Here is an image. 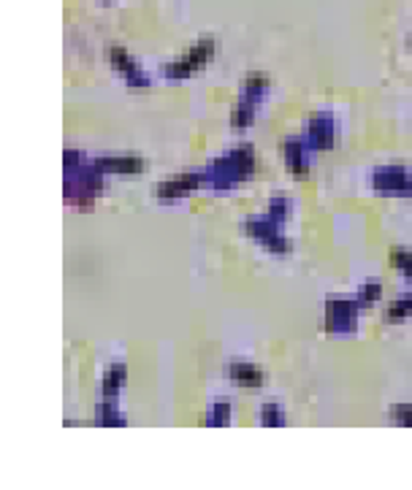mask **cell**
I'll list each match as a JSON object with an SVG mask.
<instances>
[{"instance_id": "9", "label": "cell", "mask_w": 412, "mask_h": 490, "mask_svg": "<svg viewBox=\"0 0 412 490\" xmlns=\"http://www.w3.org/2000/svg\"><path fill=\"white\" fill-rule=\"evenodd\" d=\"M106 57H109V63H111V68L122 77V82L128 84L131 89H139V92H144V89H150V74L122 49V47H109L106 49Z\"/></svg>"}, {"instance_id": "17", "label": "cell", "mask_w": 412, "mask_h": 490, "mask_svg": "<svg viewBox=\"0 0 412 490\" xmlns=\"http://www.w3.org/2000/svg\"><path fill=\"white\" fill-rule=\"evenodd\" d=\"M231 422V404L228 401H215L209 407V417H206V425L209 428H217V425H228Z\"/></svg>"}, {"instance_id": "19", "label": "cell", "mask_w": 412, "mask_h": 490, "mask_svg": "<svg viewBox=\"0 0 412 490\" xmlns=\"http://www.w3.org/2000/svg\"><path fill=\"white\" fill-rule=\"evenodd\" d=\"M260 425H269V428H274V425H285V412L280 404H263L260 407Z\"/></svg>"}, {"instance_id": "2", "label": "cell", "mask_w": 412, "mask_h": 490, "mask_svg": "<svg viewBox=\"0 0 412 490\" xmlns=\"http://www.w3.org/2000/svg\"><path fill=\"white\" fill-rule=\"evenodd\" d=\"M291 212H293V201L285 198V195H277L269 201V212L266 214H258V217H249L245 223V231L252 242L274 252V255H288L291 252V242L285 239L282 234V223L291 220Z\"/></svg>"}, {"instance_id": "16", "label": "cell", "mask_w": 412, "mask_h": 490, "mask_svg": "<svg viewBox=\"0 0 412 490\" xmlns=\"http://www.w3.org/2000/svg\"><path fill=\"white\" fill-rule=\"evenodd\" d=\"M410 315H412V296H405V298H399L396 304L388 307V312H386V323H402V320H407Z\"/></svg>"}, {"instance_id": "7", "label": "cell", "mask_w": 412, "mask_h": 490, "mask_svg": "<svg viewBox=\"0 0 412 490\" xmlns=\"http://www.w3.org/2000/svg\"><path fill=\"white\" fill-rule=\"evenodd\" d=\"M372 190L380 195H412V171L407 165H380L372 173Z\"/></svg>"}, {"instance_id": "18", "label": "cell", "mask_w": 412, "mask_h": 490, "mask_svg": "<svg viewBox=\"0 0 412 490\" xmlns=\"http://www.w3.org/2000/svg\"><path fill=\"white\" fill-rule=\"evenodd\" d=\"M391 266H394V268H399V271L407 276V282H412V252L410 249H405V246H394V249H391Z\"/></svg>"}, {"instance_id": "6", "label": "cell", "mask_w": 412, "mask_h": 490, "mask_svg": "<svg viewBox=\"0 0 412 490\" xmlns=\"http://www.w3.org/2000/svg\"><path fill=\"white\" fill-rule=\"evenodd\" d=\"M212 57H215V38H201L179 60L165 63L164 68H161V74H164V79H168V82H179V79H187V77L198 74L201 68H206Z\"/></svg>"}, {"instance_id": "8", "label": "cell", "mask_w": 412, "mask_h": 490, "mask_svg": "<svg viewBox=\"0 0 412 490\" xmlns=\"http://www.w3.org/2000/svg\"><path fill=\"white\" fill-rule=\"evenodd\" d=\"M361 304L358 298H331L326 304V330L333 336H344L353 333L358 326V315H361Z\"/></svg>"}, {"instance_id": "15", "label": "cell", "mask_w": 412, "mask_h": 490, "mask_svg": "<svg viewBox=\"0 0 412 490\" xmlns=\"http://www.w3.org/2000/svg\"><path fill=\"white\" fill-rule=\"evenodd\" d=\"M380 296H383V282L380 279H366L361 287H358V293H355V298H358V304L366 309L369 304H375V301H380Z\"/></svg>"}, {"instance_id": "1", "label": "cell", "mask_w": 412, "mask_h": 490, "mask_svg": "<svg viewBox=\"0 0 412 490\" xmlns=\"http://www.w3.org/2000/svg\"><path fill=\"white\" fill-rule=\"evenodd\" d=\"M66 201L77 209H90L92 201L103 193V168L95 158L79 150H66Z\"/></svg>"}, {"instance_id": "11", "label": "cell", "mask_w": 412, "mask_h": 490, "mask_svg": "<svg viewBox=\"0 0 412 490\" xmlns=\"http://www.w3.org/2000/svg\"><path fill=\"white\" fill-rule=\"evenodd\" d=\"M336 133L339 130H336L333 117H331L329 111H318V114L310 117L307 130L301 136H304V141L310 144L312 152H323V150H331L336 144Z\"/></svg>"}, {"instance_id": "13", "label": "cell", "mask_w": 412, "mask_h": 490, "mask_svg": "<svg viewBox=\"0 0 412 490\" xmlns=\"http://www.w3.org/2000/svg\"><path fill=\"white\" fill-rule=\"evenodd\" d=\"M98 165L103 168V173L109 176H139L144 173V161L136 158V155H103V158H95Z\"/></svg>"}, {"instance_id": "20", "label": "cell", "mask_w": 412, "mask_h": 490, "mask_svg": "<svg viewBox=\"0 0 412 490\" xmlns=\"http://www.w3.org/2000/svg\"><path fill=\"white\" fill-rule=\"evenodd\" d=\"M391 420L396 425H412V404H394L391 407Z\"/></svg>"}, {"instance_id": "4", "label": "cell", "mask_w": 412, "mask_h": 490, "mask_svg": "<svg viewBox=\"0 0 412 490\" xmlns=\"http://www.w3.org/2000/svg\"><path fill=\"white\" fill-rule=\"evenodd\" d=\"M128 380V369L125 363H111L103 371V382H100V404H98V417L95 425H125V417H120V391L125 388Z\"/></svg>"}, {"instance_id": "14", "label": "cell", "mask_w": 412, "mask_h": 490, "mask_svg": "<svg viewBox=\"0 0 412 490\" xmlns=\"http://www.w3.org/2000/svg\"><path fill=\"white\" fill-rule=\"evenodd\" d=\"M228 380H231L234 385L245 388V391H255V388H263L266 374H263L258 366L248 363V360H231V363H228Z\"/></svg>"}, {"instance_id": "10", "label": "cell", "mask_w": 412, "mask_h": 490, "mask_svg": "<svg viewBox=\"0 0 412 490\" xmlns=\"http://www.w3.org/2000/svg\"><path fill=\"white\" fill-rule=\"evenodd\" d=\"M195 190H206L204 168H198V171H187V173H179V176H174V179L161 182L158 190H155V198H158V201H179V198L193 195Z\"/></svg>"}, {"instance_id": "5", "label": "cell", "mask_w": 412, "mask_h": 490, "mask_svg": "<svg viewBox=\"0 0 412 490\" xmlns=\"http://www.w3.org/2000/svg\"><path fill=\"white\" fill-rule=\"evenodd\" d=\"M269 84L271 82H269L266 74H258V71L248 74V79L242 82V98H239V103L234 106V111H231V125H234L237 130L249 128V125L255 122V114H258L260 103H263L266 95H269Z\"/></svg>"}, {"instance_id": "21", "label": "cell", "mask_w": 412, "mask_h": 490, "mask_svg": "<svg viewBox=\"0 0 412 490\" xmlns=\"http://www.w3.org/2000/svg\"><path fill=\"white\" fill-rule=\"evenodd\" d=\"M103 3H109V0H103Z\"/></svg>"}, {"instance_id": "12", "label": "cell", "mask_w": 412, "mask_h": 490, "mask_svg": "<svg viewBox=\"0 0 412 490\" xmlns=\"http://www.w3.org/2000/svg\"><path fill=\"white\" fill-rule=\"evenodd\" d=\"M310 155H315V152L310 150L304 136H291V139L282 141V158H285V163L293 171L296 179L310 176Z\"/></svg>"}, {"instance_id": "3", "label": "cell", "mask_w": 412, "mask_h": 490, "mask_svg": "<svg viewBox=\"0 0 412 490\" xmlns=\"http://www.w3.org/2000/svg\"><path fill=\"white\" fill-rule=\"evenodd\" d=\"M255 171V155L252 147H237L215 161L204 165V179H206V190L215 193H228L237 190L239 184H245L252 179Z\"/></svg>"}]
</instances>
